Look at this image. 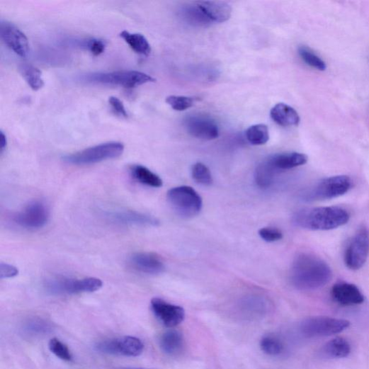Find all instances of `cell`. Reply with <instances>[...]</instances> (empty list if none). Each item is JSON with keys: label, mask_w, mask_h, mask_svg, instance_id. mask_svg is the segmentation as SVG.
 <instances>
[{"label": "cell", "mask_w": 369, "mask_h": 369, "mask_svg": "<svg viewBox=\"0 0 369 369\" xmlns=\"http://www.w3.org/2000/svg\"><path fill=\"white\" fill-rule=\"evenodd\" d=\"M333 272L325 261L310 254H300L294 260L291 268V280L295 288L312 291L329 283Z\"/></svg>", "instance_id": "obj_1"}, {"label": "cell", "mask_w": 369, "mask_h": 369, "mask_svg": "<svg viewBox=\"0 0 369 369\" xmlns=\"http://www.w3.org/2000/svg\"><path fill=\"white\" fill-rule=\"evenodd\" d=\"M349 213L339 207H324L305 209L297 212L293 223L298 227L314 231H328L346 225Z\"/></svg>", "instance_id": "obj_2"}, {"label": "cell", "mask_w": 369, "mask_h": 369, "mask_svg": "<svg viewBox=\"0 0 369 369\" xmlns=\"http://www.w3.org/2000/svg\"><path fill=\"white\" fill-rule=\"evenodd\" d=\"M81 80L87 84L120 86L129 89L156 81L147 74L132 70L91 73L83 76Z\"/></svg>", "instance_id": "obj_3"}, {"label": "cell", "mask_w": 369, "mask_h": 369, "mask_svg": "<svg viewBox=\"0 0 369 369\" xmlns=\"http://www.w3.org/2000/svg\"><path fill=\"white\" fill-rule=\"evenodd\" d=\"M167 198L173 210L183 218H193L202 210V198L191 186L175 187L169 190Z\"/></svg>", "instance_id": "obj_4"}, {"label": "cell", "mask_w": 369, "mask_h": 369, "mask_svg": "<svg viewBox=\"0 0 369 369\" xmlns=\"http://www.w3.org/2000/svg\"><path fill=\"white\" fill-rule=\"evenodd\" d=\"M351 179L347 176H336L324 178L305 191L302 198L307 201L336 198L347 193L351 188Z\"/></svg>", "instance_id": "obj_5"}, {"label": "cell", "mask_w": 369, "mask_h": 369, "mask_svg": "<svg viewBox=\"0 0 369 369\" xmlns=\"http://www.w3.org/2000/svg\"><path fill=\"white\" fill-rule=\"evenodd\" d=\"M103 282L97 278H71L58 276L47 281V290L53 295L92 293L102 288Z\"/></svg>", "instance_id": "obj_6"}, {"label": "cell", "mask_w": 369, "mask_h": 369, "mask_svg": "<svg viewBox=\"0 0 369 369\" xmlns=\"http://www.w3.org/2000/svg\"><path fill=\"white\" fill-rule=\"evenodd\" d=\"M124 151V144L113 142L94 146L68 155L64 159L72 165L86 166L118 157Z\"/></svg>", "instance_id": "obj_7"}, {"label": "cell", "mask_w": 369, "mask_h": 369, "mask_svg": "<svg viewBox=\"0 0 369 369\" xmlns=\"http://www.w3.org/2000/svg\"><path fill=\"white\" fill-rule=\"evenodd\" d=\"M350 322L346 319L328 317H313L300 324V331L307 338H319L340 334L347 329Z\"/></svg>", "instance_id": "obj_8"}, {"label": "cell", "mask_w": 369, "mask_h": 369, "mask_svg": "<svg viewBox=\"0 0 369 369\" xmlns=\"http://www.w3.org/2000/svg\"><path fill=\"white\" fill-rule=\"evenodd\" d=\"M369 255V232L366 227H361L353 237L345 251L346 266L352 271L361 269Z\"/></svg>", "instance_id": "obj_9"}, {"label": "cell", "mask_w": 369, "mask_h": 369, "mask_svg": "<svg viewBox=\"0 0 369 369\" xmlns=\"http://www.w3.org/2000/svg\"><path fill=\"white\" fill-rule=\"evenodd\" d=\"M96 351L100 353L126 357L140 356L144 349L143 342L133 336H122L110 339L98 343Z\"/></svg>", "instance_id": "obj_10"}, {"label": "cell", "mask_w": 369, "mask_h": 369, "mask_svg": "<svg viewBox=\"0 0 369 369\" xmlns=\"http://www.w3.org/2000/svg\"><path fill=\"white\" fill-rule=\"evenodd\" d=\"M50 211L42 201L30 202L21 212L13 217V222L19 227L28 229L44 227L50 220Z\"/></svg>", "instance_id": "obj_11"}, {"label": "cell", "mask_w": 369, "mask_h": 369, "mask_svg": "<svg viewBox=\"0 0 369 369\" xmlns=\"http://www.w3.org/2000/svg\"><path fill=\"white\" fill-rule=\"evenodd\" d=\"M184 125L188 133L199 140H214L218 138L220 135L217 123L208 116L190 115L185 119Z\"/></svg>", "instance_id": "obj_12"}, {"label": "cell", "mask_w": 369, "mask_h": 369, "mask_svg": "<svg viewBox=\"0 0 369 369\" xmlns=\"http://www.w3.org/2000/svg\"><path fill=\"white\" fill-rule=\"evenodd\" d=\"M151 308L155 317L166 327L174 328L185 319L186 312L183 307L160 298L152 300Z\"/></svg>", "instance_id": "obj_13"}, {"label": "cell", "mask_w": 369, "mask_h": 369, "mask_svg": "<svg viewBox=\"0 0 369 369\" xmlns=\"http://www.w3.org/2000/svg\"><path fill=\"white\" fill-rule=\"evenodd\" d=\"M0 34L4 42L17 55L24 58L28 55V40L17 27L8 23H2Z\"/></svg>", "instance_id": "obj_14"}, {"label": "cell", "mask_w": 369, "mask_h": 369, "mask_svg": "<svg viewBox=\"0 0 369 369\" xmlns=\"http://www.w3.org/2000/svg\"><path fill=\"white\" fill-rule=\"evenodd\" d=\"M333 299L343 306H354L362 304L364 297L358 287L350 283L335 284L331 290Z\"/></svg>", "instance_id": "obj_15"}, {"label": "cell", "mask_w": 369, "mask_h": 369, "mask_svg": "<svg viewBox=\"0 0 369 369\" xmlns=\"http://www.w3.org/2000/svg\"><path fill=\"white\" fill-rule=\"evenodd\" d=\"M130 262L135 270L146 274H160L166 269L161 259L152 253L135 254L131 256Z\"/></svg>", "instance_id": "obj_16"}, {"label": "cell", "mask_w": 369, "mask_h": 369, "mask_svg": "<svg viewBox=\"0 0 369 369\" xmlns=\"http://www.w3.org/2000/svg\"><path fill=\"white\" fill-rule=\"evenodd\" d=\"M108 217L114 223L126 226L157 227L159 225V221L154 217L134 211L112 212Z\"/></svg>", "instance_id": "obj_17"}, {"label": "cell", "mask_w": 369, "mask_h": 369, "mask_svg": "<svg viewBox=\"0 0 369 369\" xmlns=\"http://www.w3.org/2000/svg\"><path fill=\"white\" fill-rule=\"evenodd\" d=\"M267 159L278 173L302 166L308 160L306 154L300 152L277 154Z\"/></svg>", "instance_id": "obj_18"}, {"label": "cell", "mask_w": 369, "mask_h": 369, "mask_svg": "<svg viewBox=\"0 0 369 369\" xmlns=\"http://www.w3.org/2000/svg\"><path fill=\"white\" fill-rule=\"evenodd\" d=\"M270 115L277 125L284 127L298 126L300 122L296 110L285 103H278L273 107Z\"/></svg>", "instance_id": "obj_19"}, {"label": "cell", "mask_w": 369, "mask_h": 369, "mask_svg": "<svg viewBox=\"0 0 369 369\" xmlns=\"http://www.w3.org/2000/svg\"><path fill=\"white\" fill-rule=\"evenodd\" d=\"M200 8L212 23H224L232 16V8L222 1L196 2Z\"/></svg>", "instance_id": "obj_20"}, {"label": "cell", "mask_w": 369, "mask_h": 369, "mask_svg": "<svg viewBox=\"0 0 369 369\" xmlns=\"http://www.w3.org/2000/svg\"><path fill=\"white\" fill-rule=\"evenodd\" d=\"M159 346L164 353L170 356H178L183 351L185 341L180 332L170 330L161 336Z\"/></svg>", "instance_id": "obj_21"}, {"label": "cell", "mask_w": 369, "mask_h": 369, "mask_svg": "<svg viewBox=\"0 0 369 369\" xmlns=\"http://www.w3.org/2000/svg\"><path fill=\"white\" fill-rule=\"evenodd\" d=\"M181 14L183 19L193 26L207 27L212 23L196 2L183 7Z\"/></svg>", "instance_id": "obj_22"}, {"label": "cell", "mask_w": 369, "mask_h": 369, "mask_svg": "<svg viewBox=\"0 0 369 369\" xmlns=\"http://www.w3.org/2000/svg\"><path fill=\"white\" fill-rule=\"evenodd\" d=\"M351 351V345L346 339L336 338L323 346L322 353L327 358H342L348 356Z\"/></svg>", "instance_id": "obj_23"}, {"label": "cell", "mask_w": 369, "mask_h": 369, "mask_svg": "<svg viewBox=\"0 0 369 369\" xmlns=\"http://www.w3.org/2000/svg\"><path fill=\"white\" fill-rule=\"evenodd\" d=\"M120 36L136 53L144 56H148L151 53V46L143 35L124 30L120 33Z\"/></svg>", "instance_id": "obj_24"}, {"label": "cell", "mask_w": 369, "mask_h": 369, "mask_svg": "<svg viewBox=\"0 0 369 369\" xmlns=\"http://www.w3.org/2000/svg\"><path fill=\"white\" fill-rule=\"evenodd\" d=\"M278 174L266 159L259 164L256 168L255 172L256 183L261 188H268L273 184Z\"/></svg>", "instance_id": "obj_25"}, {"label": "cell", "mask_w": 369, "mask_h": 369, "mask_svg": "<svg viewBox=\"0 0 369 369\" xmlns=\"http://www.w3.org/2000/svg\"><path fill=\"white\" fill-rule=\"evenodd\" d=\"M131 173L134 178L143 185L152 188H160L163 185L162 180L144 166H134L131 168Z\"/></svg>", "instance_id": "obj_26"}, {"label": "cell", "mask_w": 369, "mask_h": 369, "mask_svg": "<svg viewBox=\"0 0 369 369\" xmlns=\"http://www.w3.org/2000/svg\"><path fill=\"white\" fill-rule=\"evenodd\" d=\"M20 72L30 88L37 91L45 86L42 72L31 64H23L20 67Z\"/></svg>", "instance_id": "obj_27"}, {"label": "cell", "mask_w": 369, "mask_h": 369, "mask_svg": "<svg viewBox=\"0 0 369 369\" xmlns=\"http://www.w3.org/2000/svg\"><path fill=\"white\" fill-rule=\"evenodd\" d=\"M246 139L253 145H264L269 140V130L265 125H256L245 132Z\"/></svg>", "instance_id": "obj_28"}, {"label": "cell", "mask_w": 369, "mask_h": 369, "mask_svg": "<svg viewBox=\"0 0 369 369\" xmlns=\"http://www.w3.org/2000/svg\"><path fill=\"white\" fill-rule=\"evenodd\" d=\"M191 173L193 180L198 184L210 186L213 183V178L210 170L201 162L194 164Z\"/></svg>", "instance_id": "obj_29"}, {"label": "cell", "mask_w": 369, "mask_h": 369, "mask_svg": "<svg viewBox=\"0 0 369 369\" xmlns=\"http://www.w3.org/2000/svg\"><path fill=\"white\" fill-rule=\"evenodd\" d=\"M261 350L270 356H278L283 349L282 341L276 336L268 335L262 338L260 342Z\"/></svg>", "instance_id": "obj_30"}, {"label": "cell", "mask_w": 369, "mask_h": 369, "mask_svg": "<svg viewBox=\"0 0 369 369\" xmlns=\"http://www.w3.org/2000/svg\"><path fill=\"white\" fill-rule=\"evenodd\" d=\"M298 53L305 63L310 67L319 71L325 70L327 67L325 62L308 47H300Z\"/></svg>", "instance_id": "obj_31"}, {"label": "cell", "mask_w": 369, "mask_h": 369, "mask_svg": "<svg viewBox=\"0 0 369 369\" xmlns=\"http://www.w3.org/2000/svg\"><path fill=\"white\" fill-rule=\"evenodd\" d=\"M193 97L171 96L166 98V103L176 111H184L193 107L196 102Z\"/></svg>", "instance_id": "obj_32"}, {"label": "cell", "mask_w": 369, "mask_h": 369, "mask_svg": "<svg viewBox=\"0 0 369 369\" xmlns=\"http://www.w3.org/2000/svg\"><path fill=\"white\" fill-rule=\"evenodd\" d=\"M49 348L50 351L59 358L65 361H72L73 357L70 350L67 345L58 339H51L49 343Z\"/></svg>", "instance_id": "obj_33"}, {"label": "cell", "mask_w": 369, "mask_h": 369, "mask_svg": "<svg viewBox=\"0 0 369 369\" xmlns=\"http://www.w3.org/2000/svg\"><path fill=\"white\" fill-rule=\"evenodd\" d=\"M259 233L260 237L268 242L279 241L283 237L282 232L275 227H263L259 230Z\"/></svg>", "instance_id": "obj_34"}, {"label": "cell", "mask_w": 369, "mask_h": 369, "mask_svg": "<svg viewBox=\"0 0 369 369\" xmlns=\"http://www.w3.org/2000/svg\"><path fill=\"white\" fill-rule=\"evenodd\" d=\"M89 51L94 56H99L103 54L106 49V45L102 40L99 39H91L87 43Z\"/></svg>", "instance_id": "obj_35"}, {"label": "cell", "mask_w": 369, "mask_h": 369, "mask_svg": "<svg viewBox=\"0 0 369 369\" xmlns=\"http://www.w3.org/2000/svg\"><path fill=\"white\" fill-rule=\"evenodd\" d=\"M108 103L111 106L113 111L118 115L121 117L127 118L128 113L127 110L123 104V103L116 97H110L108 99Z\"/></svg>", "instance_id": "obj_36"}, {"label": "cell", "mask_w": 369, "mask_h": 369, "mask_svg": "<svg viewBox=\"0 0 369 369\" xmlns=\"http://www.w3.org/2000/svg\"><path fill=\"white\" fill-rule=\"evenodd\" d=\"M27 329L33 334H42L50 330V327L47 324L42 321H33L28 324Z\"/></svg>", "instance_id": "obj_37"}, {"label": "cell", "mask_w": 369, "mask_h": 369, "mask_svg": "<svg viewBox=\"0 0 369 369\" xmlns=\"http://www.w3.org/2000/svg\"><path fill=\"white\" fill-rule=\"evenodd\" d=\"M18 268L13 266L4 263L0 265V277L2 279L13 278L18 276Z\"/></svg>", "instance_id": "obj_38"}, {"label": "cell", "mask_w": 369, "mask_h": 369, "mask_svg": "<svg viewBox=\"0 0 369 369\" xmlns=\"http://www.w3.org/2000/svg\"><path fill=\"white\" fill-rule=\"evenodd\" d=\"M0 138H1V140H0V144H1L0 146H1V147L0 148H1V152H4L7 146V138L3 132H1V135H0Z\"/></svg>", "instance_id": "obj_39"}, {"label": "cell", "mask_w": 369, "mask_h": 369, "mask_svg": "<svg viewBox=\"0 0 369 369\" xmlns=\"http://www.w3.org/2000/svg\"><path fill=\"white\" fill-rule=\"evenodd\" d=\"M128 369H147V368H128Z\"/></svg>", "instance_id": "obj_40"}]
</instances>
